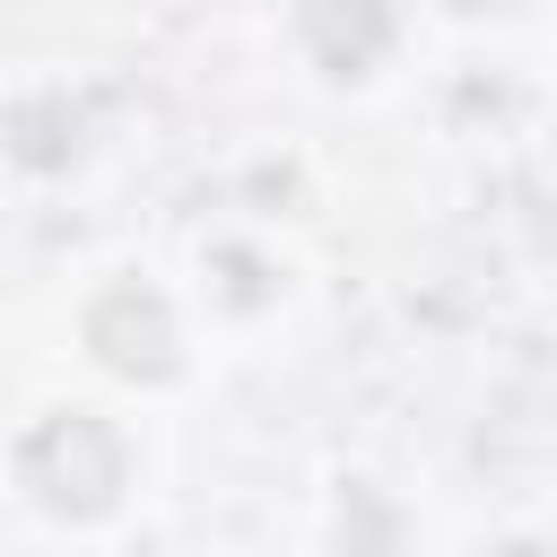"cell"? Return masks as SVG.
Here are the masks:
<instances>
[{"label": "cell", "mask_w": 557, "mask_h": 557, "mask_svg": "<svg viewBox=\"0 0 557 557\" xmlns=\"http://www.w3.org/2000/svg\"><path fill=\"white\" fill-rule=\"evenodd\" d=\"M26 487L52 505V513H104L113 505V487H122V444H113V426H96V418H52V426H35L26 435Z\"/></svg>", "instance_id": "1"}, {"label": "cell", "mask_w": 557, "mask_h": 557, "mask_svg": "<svg viewBox=\"0 0 557 557\" xmlns=\"http://www.w3.org/2000/svg\"><path fill=\"white\" fill-rule=\"evenodd\" d=\"M87 339H96V357L113 366V374H174V313H165V296H148V287H113L96 313H87Z\"/></svg>", "instance_id": "2"}]
</instances>
